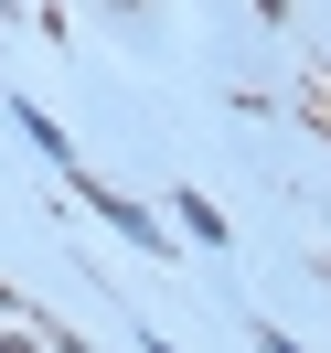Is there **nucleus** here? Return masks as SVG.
I'll list each match as a JSON object with an SVG mask.
<instances>
[{
  "label": "nucleus",
  "instance_id": "5",
  "mask_svg": "<svg viewBox=\"0 0 331 353\" xmlns=\"http://www.w3.org/2000/svg\"><path fill=\"white\" fill-rule=\"evenodd\" d=\"M0 353H22V343H0Z\"/></svg>",
  "mask_w": 331,
  "mask_h": 353
},
{
  "label": "nucleus",
  "instance_id": "1",
  "mask_svg": "<svg viewBox=\"0 0 331 353\" xmlns=\"http://www.w3.org/2000/svg\"><path fill=\"white\" fill-rule=\"evenodd\" d=\"M75 193H86V203H96V214H107V225H118L129 246H160V214H139L129 193H107V182H75Z\"/></svg>",
  "mask_w": 331,
  "mask_h": 353
},
{
  "label": "nucleus",
  "instance_id": "3",
  "mask_svg": "<svg viewBox=\"0 0 331 353\" xmlns=\"http://www.w3.org/2000/svg\"><path fill=\"white\" fill-rule=\"evenodd\" d=\"M257 343H267V353H299V343H288V332H257Z\"/></svg>",
  "mask_w": 331,
  "mask_h": 353
},
{
  "label": "nucleus",
  "instance_id": "2",
  "mask_svg": "<svg viewBox=\"0 0 331 353\" xmlns=\"http://www.w3.org/2000/svg\"><path fill=\"white\" fill-rule=\"evenodd\" d=\"M22 139H32V150H43V161H65V172H75V150H65V129H54L43 108H22Z\"/></svg>",
  "mask_w": 331,
  "mask_h": 353
},
{
  "label": "nucleus",
  "instance_id": "6",
  "mask_svg": "<svg viewBox=\"0 0 331 353\" xmlns=\"http://www.w3.org/2000/svg\"><path fill=\"white\" fill-rule=\"evenodd\" d=\"M321 129H331V108H321Z\"/></svg>",
  "mask_w": 331,
  "mask_h": 353
},
{
  "label": "nucleus",
  "instance_id": "4",
  "mask_svg": "<svg viewBox=\"0 0 331 353\" xmlns=\"http://www.w3.org/2000/svg\"><path fill=\"white\" fill-rule=\"evenodd\" d=\"M257 11H267V22H278V11H288V0H257Z\"/></svg>",
  "mask_w": 331,
  "mask_h": 353
}]
</instances>
